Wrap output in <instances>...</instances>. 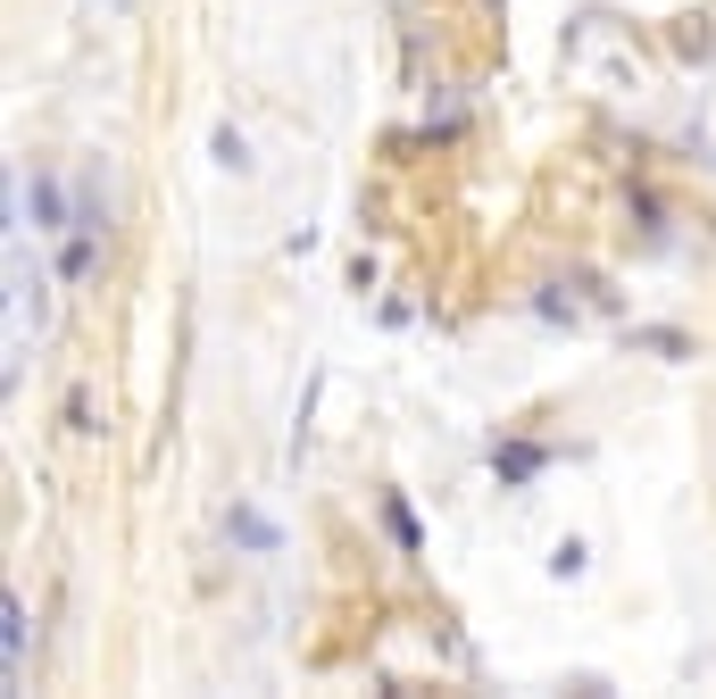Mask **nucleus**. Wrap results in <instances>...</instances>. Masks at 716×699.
Returning a JSON list of instances; mask_svg holds the SVG:
<instances>
[{"label": "nucleus", "instance_id": "7ed1b4c3", "mask_svg": "<svg viewBox=\"0 0 716 699\" xmlns=\"http://www.w3.org/2000/svg\"><path fill=\"white\" fill-rule=\"evenodd\" d=\"M383 533L400 542V558H416V549H425V533H416V516H409V500H400V492H383Z\"/></svg>", "mask_w": 716, "mask_h": 699}, {"label": "nucleus", "instance_id": "39448f33", "mask_svg": "<svg viewBox=\"0 0 716 699\" xmlns=\"http://www.w3.org/2000/svg\"><path fill=\"white\" fill-rule=\"evenodd\" d=\"M491 467H500V483H525V474L542 467V450H533V441H517V450H500Z\"/></svg>", "mask_w": 716, "mask_h": 699}, {"label": "nucleus", "instance_id": "423d86ee", "mask_svg": "<svg viewBox=\"0 0 716 699\" xmlns=\"http://www.w3.org/2000/svg\"><path fill=\"white\" fill-rule=\"evenodd\" d=\"M67 434H100V425H93V392H84V383L67 392Z\"/></svg>", "mask_w": 716, "mask_h": 699}, {"label": "nucleus", "instance_id": "f257e3e1", "mask_svg": "<svg viewBox=\"0 0 716 699\" xmlns=\"http://www.w3.org/2000/svg\"><path fill=\"white\" fill-rule=\"evenodd\" d=\"M25 649H34V616H25V600L9 591V600H0V658H9V691H25Z\"/></svg>", "mask_w": 716, "mask_h": 699}, {"label": "nucleus", "instance_id": "20e7f679", "mask_svg": "<svg viewBox=\"0 0 716 699\" xmlns=\"http://www.w3.org/2000/svg\"><path fill=\"white\" fill-rule=\"evenodd\" d=\"M208 151H217V167H226V175H242V167H250V142H242L234 125H217V142H208Z\"/></svg>", "mask_w": 716, "mask_h": 699}, {"label": "nucleus", "instance_id": "f03ea898", "mask_svg": "<svg viewBox=\"0 0 716 699\" xmlns=\"http://www.w3.org/2000/svg\"><path fill=\"white\" fill-rule=\"evenodd\" d=\"M226 525H234V542H242V549H259V558H275V549H283V533H275V525H267V516H259V509H234V516H226Z\"/></svg>", "mask_w": 716, "mask_h": 699}]
</instances>
